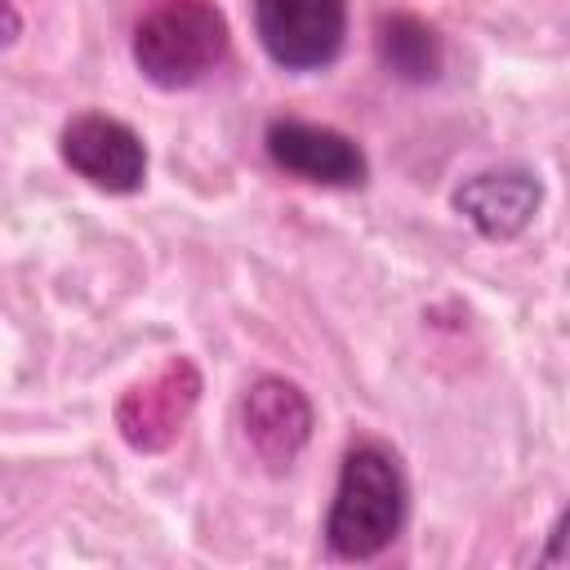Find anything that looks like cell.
<instances>
[{"label":"cell","instance_id":"cell-1","mask_svg":"<svg viewBox=\"0 0 570 570\" xmlns=\"http://www.w3.org/2000/svg\"><path fill=\"white\" fill-rule=\"evenodd\" d=\"M405 476L392 450L379 441H361L347 450L334 485V503L325 517L330 552L343 561H370L379 557L405 525Z\"/></svg>","mask_w":570,"mask_h":570},{"label":"cell","instance_id":"cell-2","mask_svg":"<svg viewBox=\"0 0 570 570\" xmlns=\"http://www.w3.org/2000/svg\"><path fill=\"white\" fill-rule=\"evenodd\" d=\"M232 49L227 18L214 0H156L134 27V62L160 89L209 80Z\"/></svg>","mask_w":570,"mask_h":570},{"label":"cell","instance_id":"cell-3","mask_svg":"<svg viewBox=\"0 0 570 570\" xmlns=\"http://www.w3.org/2000/svg\"><path fill=\"white\" fill-rule=\"evenodd\" d=\"M254 31L285 71H321L343 53V0H254Z\"/></svg>","mask_w":570,"mask_h":570},{"label":"cell","instance_id":"cell-4","mask_svg":"<svg viewBox=\"0 0 570 570\" xmlns=\"http://www.w3.org/2000/svg\"><path fill=\"white\" fill-rule=\"evenodd\" d=\"M62 160L85 178L94 183L98 191H111V196H129L142 187L147 178V147L142 138L116 120V116H102V111H80L62 125Z\"/></svg>","mask_w":570,"mask_h":570},{"label":"cell","instance_id":"cell-5","mask_svg":"<svg viewBox=\"0 0 570 570\" xmlns=\"http://www.w3.org/2000/svg\"><path fill=\"white\" fill-rule=\"evenodd\" d=\"M267 156L276 169L303 178V183H321V187H361L365 183V151L330 129V125H307V120H272L267 125Z\"/></svg>","mask_w":570,"mask_h":570},{"label":"cell","instance_id":"cell-6","mask_svg":"<svg viewBox=\"0 0 570 570\" xmlns=\"http://www.w3.org/2000/svg\"><path fill=\"white\" fill-rule=\"evenodd\" d=\"M196 392H200V374L187 361H169L151 379L134 383L116 405V423L125 441L134 450H165L183 432V419L191 414Z\"/></svg>","mask_w":570,"mask_h":570},{"label":"cell","instance_id":"cell-7","mask_svg":"<svg viewBox=\"0 0 570 570\" xmlns=\"http://www.w3.org/2000/svg\"><path fill=\"white\" fill-rule=\"evenodd\" d=\"M240 423H245V441L249 450L267 463V468H289L298 459V450L312 436V405L307 396L289 383V379H258L245 401H240Z\"/></svg>","mask_w":570,"mask_h":570},{"label":"cell","instance_id":"cell-8","mask_svg":"<svg viewBox=\"0 0 570 570\" xmlns=\"http://www.w3.org/2000/svg\"><path fill=\"white\" fill-rule=\"evenodd\" d=\"M543 187L530 169L508 165V169H485L459 183L454 191V209L485 236V240H512L521 236L534 214H539Z\"/></svg>","mask_w":570,"mask_h":570},{"label":"cell","instance_id":"cell-9","mask_svg":"<svg viewBox=\"0 0 570 570\" xmlns=\"http://www.w3.org/2000/svg\"><path fill=\"white\" fill-rule=\"evenodd\" d=\"M379 58L396 80L423 85L441 76V36L414 18V13H392L379 22Z\"/></svg>","mask_w":570,"mask_h":570},{"label":"cell","instance_id":"cell-10","mask_svg":"<svg viewBox=\"0 0 570 570\" xmlns=\"http://www.w3.org/2000/svg\"><path fill=\"white\" fill-rule=\"evenodd\" d=\"M539 566H570V508L557 517V525L548 534V548L539 552Z\"/></svg>","mask_w":570,"mask_h":570}]
</instances>
